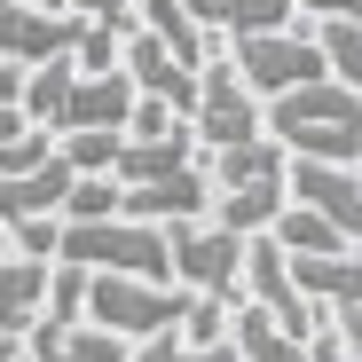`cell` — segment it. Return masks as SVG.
<instances>
[{
    "mask_svg": "<svg viewBox=\"0 0 362 362\" xmlns=\"http://www.w3.org/2000/svg\"><path fill=\"white\" fill-rule=\"evenodd\" d=\"M228 71L245 79L260 103H268V95H284V87L331 79V71H323L315 32H299V24H284V32H245V40H236V55H228Z\"/></svg>",
    "mask_w": 362,
    "mask_h": 362,
    "instance_id": "5",
    "label": "cell"
},
{
    "mask_svg": "<svg viewBox=\"0 0 362 362\" xmlns=\"http://www.w3.org/2000/svg\"><path fill=\"white\" fill-rule=\"evenodd\" d=\"M24 354V339H8V331H0V362H16Z\"/></svg>",
    "mask_w": 362,
    "mask_h": 362,
    "instance_id": "30",
    "label": "cell"
},
{
    "mask_svg": "<svg viewBox=\"0 0 362 362\" xmlns=\"http://www.w3.org/2000/svg\"><path fill=\"white\" fill-rule=\"evenodd\" d=\"M134 24H142L150 40L173 47V64H181V71H197V64H205V32L181 16V0H134Z\"/></svg>",
    "mask_w": 362,
    "mask_h": 362,
    "instance_id": "16",
    "label": "cell"
},
{
    "mask_svg": "<svg viewBox=\"0 0 362 362\" xmlns=\"http://www.w3.org/2000/svg\"><path fill=\"white\" fill-rule=\"evenodd\" d=\"M205 205H213V181H205L197 158L173 165V173H158V181H127V189H118V213H127V221H150V228L205 221Z\"/></svg>",
    "mask_w": 362,
    "mask_h": 362,
    "instance_id": "9",
    "label": "cell"
},
{
    "mask_svg": "<svg viewBox=\"0 0 362 362\" xmlns=\"http://www.w3.org/2000/svg\"><path fill=\"white\" fill-rule=\"evenodd\" d=\"M127 362H236V346H228V339H213V346H181L173 331H158V339H134Z\"/></svg>",
    "mask_w": 362,
    "mask_h": 362,
    "instance_id": "21",
    "label": "cell"
},
{
    "mask_svg": "<svg viewBox=\"0 0 362 362\" xmlns=\"http://www.w3.org/2000/svg\"><path fill=\"white\" fill-rule=\"evenodd\" d=\"M110 150H118L110 127H87V134H64V142H55V158H64L71 173H110Z\"/></svg>",
    "mask_w": 362,
    "mask_h": 362,
    "instance_id": "22",
    "label": "cell"
},
{
    "mask_svg": "<svg viewBox=\"0 0 362 362\" xmlns=\"http://www.w3.org/2000/svg\"><path fill=\"white\" fill-rule=\"evenodd\" d=\"M284 197L291 205H308V213H323L346 245H362V181H354V165H323V158H299V165H284Z\"/></svg>",
    "mask_w": 362,
    "mask_h": 362,
    "instance_id": "8",
    "label": "cell"
},
{
    "mask_svg": "<svg viewBox=\"0 0 362 362\" xmlns=\"http://www.w3.org/2000/svg\"><path fill=\"white\" fill-rule=\"evenodd\" d=\"M165 276L197 299H236V284H245V236H228L213 221H173L165 228Z\"/></svg>",
    "mask_w": 362,
    "mask_h": 362,
    "instance_id": "4",
    "label": "cell"
},
{
    "mask_svg": "<svg viewBox=\"0 0 362 362\" xmlns=\"http://www.w3.org/2000/svg\"><path fill=\"white\" fill-rule=\"evenodd\" d=\"M16 362H24V354H16Z\"/></svg>",
    "mask_w": 362,
    "mask_h": 362,
    "instance_id": "32",
    "label": "cell"
},
{
    "mask_svg": "<svg viewBox=\"0 0 362 362\" xmlns=\"http://www.w3.org/2000/svg\"><path fill=\"white\" fill-rule=\"evenodd\" d=\"M260 134L284 142V158H323V165H354L362 158V87L346 79H308L260 103Z\"/></svg>",
    "mask_w": 362,
    "mask_h": 362,
    "instance_id": "1",
    "label": "cell"
},
{
    "mask_svg": "<svg viewBox=\"0 0 362 362\" xmlns=\"http://www.w3.org/2000/svg\"><path fill=\"white\" fill-rule=\"evenodd\" d=\"M284 142H268V134H245V142H228V150H213V165H205V181H213V228H228V236H260L276 213H284Z\"/></svg>",
    "mask_w": 362,
    "mask_h": 362,
    "instance_id": "2",
    "label": "cell"
},
{
    "mask_svg": "<svg viewBox=\"0 0 362 362\" xmlns=\"http://www.w3.org/2000/svg\"><path fill=\"white\" fill-rule=\"evenodd\" d=\"M55 142L32 127V118L16 110V103H0V173H24V165H40Z\"/></svg>",
    "mask_w": 362,
    "mask_h": 362,
    "instance_id": "19",
    "label": "cell"
},
{
    "mask_svg": "<svg viewBox=\"0 0 362 362\" xmlns=\"http://www.w3.org/2000/svg\"><path fill=\"white\" fill-rule=\"evenodd\" d=\"M64 189H71V165L55 150L40 165H24V173H0V228H8V221H55Z\"/></svg>",
    "mask_w": 362,
    "mask_h": 362,
    "instance_id": "11",
    "label": "cell"
},
{
    "mask_svg": "<svg viewBox=\"0 0 362 362\" xmlns=\"http://www.w3.org/2000/svg\"><path fill=\"white\" fill-rule=\"evenodd\" d=\"M8 252L16 260H55V221H8Z\"/></svg>",
    "mask_w": 362,
    "mask_h": 362,
    "instance_id": "25",
    "label": "cell"
},
{
    "mask_svg": "<svg viewBox=\"0 0 362 362\" xmlns=\"http://www.w3.org/2000/svg\"><path fill=\"white\" fill-rule=\"evenodd\" d=\"M16 95H24V71H16V64H0V103H16Z\"/></svg>",
    "mask_w": 362,
    "mask_h": 362,
    "instance_id": "29",
    "label": "cell"
},
{
    "mask_svg": "<svg viewBox=\"0 0 362 362\" xmlns=\"http://www.w3.org/2000/svg\"><path fill=\"white\" fill-rule=\"evenodd\" d=\"M315 47H323V71H331V79L362 87V16H323Z\"/></svg>",
    "mask_w": 362,
    "mask_h": 362,
    "instance_id": "18",
    "label": "cell"
},
{
    "mask_svg": "<svg viewBox=\"0 0 362 362\" xmlns=\"http://www.w3.org/2000/svg\"><path fill=\"white\" fill-rule=\"evenodd\" d=\"M71 64H79V71H118V32H110V24H79Z\"/></svg>",
    "mask_w": 362,
    "mask_h": 362,
    "instance_id": "24",
    "label": "cell"
},
{
    "mask_svg": "<svg viewBox=\"0 0 362 362\" xmlns=\"http://www.w3.org/2000/svg\"><path fill=\"white\" fill-rule=\"evenodd\" d=\"M189 118H181L173 103H158V95H134V110H127V127L118 134H134V142H165V134H181Z\"/></svg>",
    "mask_w": 362,
    "mask_h": 362,
    "instance_id": "23",
    "label": "cell"
},
{
    "mask_svg": "<svg viewBox=\"0 0 362 362\" xmlns=\"http://www.w3.org/2000/svg\"><path fill=\"white\" fill-rule=\"evenodd\" d=\"M260 236H268L276 252H354V245H346V236H339V228H331L323 213H308V205H291V197H284V213H276V221H268Z\"/></svg>",
    "mask_w": 362,
    "mask_h": 362,
    "instance_id": "17",
    "label": "cell"
},
{
    "mask_svg": "<svg viewBox=\"0 0 362 362\" xmlns=\"http://www.w3.org/2000/svg\"><path fill=\"white\" fill-rule=\"evenodd\" d=\"M32 362H127V339H110L103 323H24Z\"/></svg>",
    "mask_w": 362,
    "mask_h": 362,
    "instance_id": "12",
    "label": "cell"
},
{
    "mask_svg": "<svg viewBox=\"0 0 362 362\" xmlns=\"http://www.w3.org/2000/svg\"><path fill=\"white\" fill-rule=\"evenodd\" d=\"M24 8H64V0H24Z\"/></svg>",
    "mask_w": 362,
    "mask_h": 362,
    "instance_id": "31",
    "label": "cell"
},
{
    "mask_svg": "<svg viewBox=\"0 0 362 362\" xmlns=\"http://www.w3.org/2000/svg\"><path fill=\"white\" fill-rule=\"evenodd\" d=\"M55 213H64V221H110L118 213V181L110 173H71V189H64Z\"/></svg>",
    "mask_w": 362,
    "mask_h": 362,
    "instance_id": "20",
    "label": "cell"
},
{
    "mask_svg": "<svg viewBox=\"0 0 362 362\" xmlns=\"http://www.w3.org/2000/svg\"><path fill=\"white\" fill-rule=\"evenodd\" d=\"M245 291H252V308H260V315H276L291 339L323 331V315L299 299V284H291V268H284V252L268 245V236H245Z\"/></svg>",
    "mask_w": 362,
    "mask_h": 362,
    "instance_id": "10",
    "label": "cell"
},
{
    "mask_svg": "<svg viewBox=\"0 0 362 362\" xmlns=\"http://www.w3.org/2000/svg\"><path fill=\"white\" fill-rule=\"evenodd\" d=\"M181 16H189L197 32H228V40H245V32H284L299 8H291V0H181Z\"/></svg>",
    "mask_w": 362,
    "mask_h": 362,
    "instance_id": "13",
    "label": "cell"
},
{
    "mask_svg": "<svg viewBox=\"0 0 362 362\" xmlns=\"http://www.w3.org/2000/svg\"><path fill=\"white\" fill-rule=\"evenodd\" d=\"M308 362H354V346H346V339L323 323V331H308Z\"/></svg>",
    "mask_w": 362,
    "mask_h": 362,
    "instance_id": "27",
    "label": "cell"
},
{
    "mask_svg": "<svg viewBox=\"0 0 362 362\" xmlns=\"http://www.w3.org/2000/svg\"><path fill=\"white\" fill-rule=\"evenodd\" d=\"M71 16H87V24H110V32H127L134 24V0H64Z\"/></svg>",
    "mask_w": 362,
    "mask_h": 362,
    "instance_id": "26",
    "label": "cell"
},
{
    "mask_svg": "<svg viewBox=\"0 0 362 362\" xmlns=\"http://www.w3.org/2000/svg\"><path fill=\"white\" fill-rule=\"evenodd\" d=\"M221 339L236 346V362H308V339H291V331H284L276 315H260V308H245Z\"/></svg>",
    "mask_w": 362,
    "mask_h": 362,
    "instance_id": "15",
    "label": "cell"
},
{
    "mask_svg": "<svg viewBox=\"0 0 362 362\" xmlns=\"http://www.w3.org/2000/svg\"><path fill=\"white\" fill-rule=\"evenodd\" d=\"M79 315L103 323L110 339H158V331H181V315H189V291L181 284H150V276H87V299Z\"/></svg>",
    "mask_w": 362,
    "mask_h": 362,
    "instance_id": "3",
    "label": "cell"
},
{
    "mask_svg": "<svg viewBox=\"0 0 362 362\" xmlns=\"http://www.w3.org/2000/svg\"><path fill=\"white\" fill-rule=\"evenodd\" d=\"M291 8H308V16H362V0H291Z\"/></svg>",
    "mask_w": 362,
    "mask_h": 362,
    "instance_id": "28",
    "label": "cell"
},
{
    "mask_svg": "<svg viewBox=\"0 0 362 362\" xmlns=\"http://www.w3.org/2000/svg\"><path fill=\"white\" fill-rule=\"evenodd\" d=\"M189 158H197L189 127H181V134H165V142H134V134H118V150H110V181H118V189H127V181H158V173L189 165Z\"/></svg>",
    "mask_w": 362,
    "mask_h": 362,
    "instance_id": "14",
    "label": "cell"
},
{
    "mask_svg": "<svg viewBox=\"0 0 362 362\" xmlns=\"http://www.w3.org/2000/svg\"><path fill=\"white\" fill-rule=\"evenodd\" d=\"M79 24L87 16H71V8H24V0H0V64H16V71L55 64V55L79 47Z\"/></svg>",
    "mask_w": 362,
    "mask_h": 362,
    "instance_id": "7",
    "label": "cell"
},
{
    "mask_svg": "<svg viewBox=\"0 0 362 362\" xmlns=\"http://www.w3.org/2000/svg\"><path fill=\"white\" fill-rule=\"evenodd\" d=\"M245 134H260V95L228 71V55H205L197 64V103H189V142L228 150Z\"/></svg>",
    "mask_w": 362,
    "mask_h": 362,
    "instance_id": "6",
    "label": "cell"
}]
</instances>
